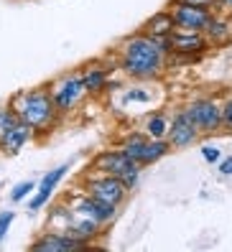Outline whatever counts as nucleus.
Returning a JSON list of instances; mask_svg holds the SVG:
<instances>
[{
	"instance_id": "13",
	"label": "nucleus",
	"mask_w": 232,
	"mask_h": 252,
	"mask_svg": "<svg viewBox=\"0 0 232 252\" xmlns=\"http://www.w3.org/2000/svg\"><path fill=\"white\" fill-rule=\"evenodd\" d=\"M66 173H69V166H59V168H54V171H49V173H43V179H41V184H38L36 196L28 201V209H31V212H38L41 206L51 199V194L56 191V186H59V181L64 179Z\"/></svg>"
},
{
	"instance_id": "25",
	"label": "nucleus",
	"mask_w": 232,
	"mask_h": 252,
	"mask_svg": "<svg viewBox=\"0 0 232 252\" xmlns=\"http://www.w3.org/2000/svg\"><path fill=\"white\" fill-rule=\"evenodd\" d=\"M13 219H16V212H3V214H0V245H3L5 234H8V229L13 224Z\"/></svg>"
},
{
	"instance_id": "6",
	"label": "nucleus",
	"mask_w": 232,
	"mask_h": 252,
	"mask_svg": "<svg viewBox=\"0 0 232 252\" xmlns=\"http://www.w3.org/2000/svg\"><path fill=\"white\" fill-rule=\"evenodd\" d=\"M64 204L71 206L77 214L92 219V221H99L102 227L112 224V221L118 219V206L107 204V201H102V199H97V196H92V194H74V191H71V194L64 196Z\"/></svg>"
},
{
	"instance_id": "14",
	"label": "nucleus",
	"mask_w": 232,
	"mask_h": 252,
	"mask_svg": "<svg viewBox=\"0 0 232 252\" xmlns=\"http://www.w3.org/2000/svg\"><path fill=\"white\" fill-rule=\"evenodd\" d=\"M84 87H87V94H102L107 92V82H110V69L102 62H90L79 69Z\"/></svg>"
},
{
	"instance_id": "5",
	"label": "nucleus",
	"mask_w": 232,
	"mask_h": 252,
	"mask_svg": "<svg viewBox=\"0 0 232 252\" xmlns=\"http://www.w3.org/2000/svg\"><path fill=\"white\" fill-rule=\"evenodd\" d=\"M82 186L87 194H92L97 199H102L107 204H115L120 206L125 201V196L130 194V191L125 189V184L120 181V176H112V173H102V171H90V176L87 179H82Z\"/></svg>"
},
{
	"instance_id": "20",
	"label": "nucleus",
	"mask_w": 232,
	"mask_h": 252,
	"mask_svg": "<svg viewBox=\"0 0 232 252\" xmlns=\"http://www.w3.org/2000/svg\"><path fill=\"white\" fill-rule=\"evenodd\" d=\"M204 36H207L209 43H225L230 38V23L220 16H212L207 28H204Z\"/></svg>"
},
{
	"instance_id": "8",
	"label": "nucleus",
	"mask_w": 232,
	"mask_h": 252,
	"mask_svg": "<svg viewBox=\"0 0 232 252\" xmlns=\"http://www.w3.org/2000/svg\"><path fill=\"white\" fill-rule=\"evenodd\" d=\"M186 112H189L192 123L197 125L199 132H217L222 127V105H217L212 97L194 99L192 105L186 107Z\"/></svg>"
},
{
	"instance_id": "2",
	"label": "nucleus",
	"mask_w": 232,
	"mask_h": 252,
	"mask_svg": "<svg viewBox=\"0 0 232 252\" xmlns=\"http://www.w3.org/2000/svg\"><path fill=\"white\" fill-rule=\"evenodd\" d=\"M8 105L18 115V120H23L26 125H31L36 130V135H49L62 120V115H59V110H56L46 84L33 87V90L16 92L8 99Z\"/></svg>"
},
{
	"instance_id": "27",
	"label": "nucleus",
	"mask_w": 232,
	"mask_h": 252,
	"mask_svg": "<svg viewBox=\"0 0 232 252\" xmlns=\"http://www.w3.org/2000/svg\"><path fill=\"white\" fill-rule=\"evenodd\" d=\"M181 3H192V5H201V8L214 10L217 5H220V0H181Z\"/></svg>"
},
{
	"instance_id": "4",
	"label": "nucleus",
	"mask_w": 232,
	"mask_h": 252,
	"mask_svg": "<svg viewBox=\"0 0 232 252\" xmlns=\"http://www.w3.org/2000/svg\"><path fill=\"white\" fill-rule=\"evenodd\" d=\"M46 87H49L51 99H54V105H56V110H59L62 117L74 112L87 97V87H84V79H82L79 71H66V74H62V77L51 79Z\"/></svg>"
},
{
	"instance_id": "10",
	"label": "nucleus",
	"mask_w": 232,
	"mask_h": 252,
	"mask_svg": "<svg viewBox=\"0 0 232 252\" xmlns=\"http://www.w3.org/2000/svg\"><path fill=\"white\" fill-rule=\"evenodd\" d=\"M171 43H173V54L179 56H199L201 51L209 49V41L207 36L201 31H181V28H176V31L171 33Z\"/></svg>"
},
{
	"instance_id": "22",
	"label": "nucleus",
	"mask_w": 232,
	"mask_h": 252,
	"mask_svg": "<svg viewBox=\"0 0 232 252\" xmlns=\"http://www.w3.org/2000/svg\"><path fill=\"white\" fill-rule=\"evenodd\" d=\"M16 123H18V115L13 112V107L8 105V102H5V105H0V140H3V135Z\"/></svg>"
},
{
	"instance_id": "19",
	"label": "nucleus",
	"mask_w": 232,
	"mask_h": 252,
	"mask_svg": "<svg viewBox=\"0 0 232 252\" xmlns=\"http://www.w3.org/2000/svg\"><path fill=\"white\" fill-rule=\"evenodd\" d=\"M168 127H171V120L166 112H151L146 117V125H143V132L148 138H166L168 135Z\"/></svg>"
},
{
	"instance_id": "21",
	"label": "nucleus",
	"mask_w": 232,
	"mask_h": 252,
	"mask_svg": "<svg viewBox=\"0 0 232 252\" xmlns=\"http://www.w3.org/2000/svg\"><path fill=\"white\" fill-rule=\"evenodd\" d=\"M140 171H143V166L133 160V163H130V166L120 173V181L125 184V189H128V191H133V189L138 186V181H140Z\"/></svg>"
},
{
	"instance_id": "3",
	"label": "nucleus",
	"mask_w": 232,
	"mask_h": 252,
	"mask_svg": "<svg viewBox=\"0 0 232 252\" xmlns=\"http://www.w3.org/2000/svg\"><path fill=\"white\" fill-rule=\"evenodd\" d=\"M46 229H56V232H64L69 234L71 240H77L82 247L92 245L95 240H99L105 232V227L99 221H92L82 214H77L71 206H66L64 201L56 204L51 214H49V221H46Z\"/></svg>"
},
{
	"instance_id": "28",
	"label": "nucleus",
	"mask_w": 232,
	"mask_h": 252,
	"mask_svg": "<svg viewBox=\"0 0 232 252\" xmlns=\"http://www.w3.org/2000/svg\"><path fill=\"white\" fill-rule=\"evenodd\" d=\"M220 173H225V176H232V156H227V158H220Z\"/></svg>"
},
{
	"instance_id": "24",
	"label": "nucleus",
	"mask_w": 232,
	"mask_h": 252,
	"mask_svg": "<svg viewBox=\"0 0 232 252\" xmlns=\"http://www.w3.org/2000/svg\"><path fill=\"white\" fill-rule=\"evenodd\" d=\"M201 158H204L207 163H220L222 151L217 145H201Z\"/></svg>"
},
{
	"instance_id": "9",
	"label": "nucleus",
	"mask_w": 232,
	"mask_h": 252,
	"mask_svg": "<svg viewBox=\"0 0 232 252\" xmlns=\"http://www.w3.org/2000/svg\"><path fill=\"white\" fill-rule=\"evenodd\" d=\"M199 135L201 132L197 130V125L192 123V117H189V112L186 110H179L176 115H173V120H171V127H168V143H171V148H189V145H194L197 140H199Z\"/></svg>"
},
{
	"instance_id": "23",
	"label": "nucleus",
	"mask_w": 232,
	"mask_h": 252,
	"mask_svg": "<svg viewBox=\"0 0 232 252\" xmlns=\"http://www.w3.org/2000/svg\"><path fill=\"white\" fill-rule=\"evenodd\" d=\"M33 191H36V184H33V181H21V184L13 186L10 199H13V201H23L28 194H33Z\"/></svg>"
},
{
	"instance_id": "1",
	"label": "nucleus",
	"mask_w": 232,
	"mask_h": 252,
	"mask_svg": "<svg viewBox=\"0 0 232 252\" xmlns=\"http://www.w3.org/2000/svg\"><path fill=\"white\" fill-rule=\"evenodd\" d=\"M118 64L125 77L135 82H153L166 71V54L158 43L143 31L120 41L118 46Z\"/></svg>"
},
{
	"instance_id": "16",
	"label": "nucleus",
	"mask_w": 232,
	"mask_h": 252,
	"mask_svg": "<svg viewBox=\"0 0 232 252\" xmlns=\"http://www.w3.org/2000/svg\"><path fill=\"white\" fill-rule=\"evenodd\" d=\"M140 31L146 36H151V38H156V36H171L173 31H176V23H173V18H171V10L168 8L158 10L156 16H151L146 23H143Z\"/></svg>"
},
{
	"instance_id": "7",
	"label": "nucleus",
	"mask_w": 232,
	"mask_h": 252,
	"mask_svg": "<svg viewBox=\"0 0 232 252\" xmlns=\"http://www.w3.org/2000/svg\"><path fill=\"white\" fill-rule=\"evenodd\" d=\"M168 10H171V18H173V23H176V28H181V31H201L204 33V28L212 18L209 8L181 3V0H171Z\"/></svg>"
},
{
	"instance_id": "11",
	"label": "nucleus",
	"mask_w": 232,
	"mask_h": 252,
	"mask_svg": "<svg viewBox=\"0 0 232 252\" xmlns=\"http://www.w3.org/2000/svg\"><path fill=\"white\" fill-rule=\"evenodd\" d=\"M31 250L33 252H71V250H82V245L64 232L46 229L31 242Z\"/></svg>"
},
{
	"instance_id": "12",
	"label": "nucleus",
	"mask_w": 232,
	"mask_h": 252,
	"mask_svg": "<svg viewBox=\"0 0 232 252\" xmlns=\"http://www.w3.org/2000/svg\"><path fill=\"white\" fill-rule=\"evenodd\" d=\"M33 135H36V130H33L31 125H26L23 120H18V123L3 135V140H0V153H3V156H16V153H21L23 148L33 140Z\"/></svg>"
},
{
	"instance_id": "15",
	"label": "nucleus",
	"mask_w": 232,
	"mask_h": 252,
	"mask_svg": "<svg viewBox=\"0 0 232 252\" xmlns=\"http://www.w3.org/2000/svg\"><path fill=\"white\" fill-rule=\"evenodd\" d=\"M130 163H133V158H128L120 148H115V151H102V153H97L92 158V166L95 171H102V173H112V176H120Z\"/></svg>"
},
{
	"instance_id": "17",
	"label": "nucleus",
	"mask_w": 232,
	"mask_h": 252,
	"mask_svg": "<svg viewBox=\"0 0 232 252\" xmlns=\"http://www.w3.org/2000/svg\"><path fill=\"white\" fill-rule=\"evenodd\" d=\"M168 151H171L168 138H148V140H146V145H143V151H140L138 163H140V166H151V163L161 160Z\"/></svg>"
},
{
	"instance_id": "18",
	"label": "nucleus",
	"mask_w": 232,
	"mask_h": 252,
	"mask_svg": "<svg viewBox=\"0 0 232 252\" xmlns=\"http://www.w3.org/2000/svg\"><path fill=\"white\" fill-rule=\"evenodd\" d=\"M153 102V90L148 87V82H140L135 87H128L123 90V105L130 107V105H151Z\"/></svg>"
},
{
	"instance_id": "26",
	"label": "nucleus",
	"mask_w": 232,
	"mask_h": 252,
	"mask_svg": "<svg viewBox=\"0 0 232 252\" xmlns=\"http://www.w3.org/2000/svg\"><path fill=\"white\" fill-rule=\"evenodd\" d=\"M222 127L232 130V94L222 102Z\"/></svg>"
}]
</instances>
